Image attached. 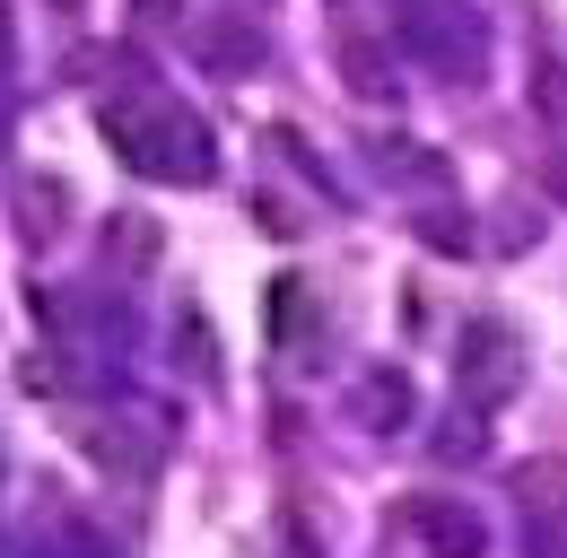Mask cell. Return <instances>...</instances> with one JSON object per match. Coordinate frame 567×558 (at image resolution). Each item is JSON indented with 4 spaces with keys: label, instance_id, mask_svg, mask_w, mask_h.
<instances>
[{
    "label": "cell",
    "instance_id": "6da1fadb",
    "mask_svg": "<svg viewBox=\"0 0 567 558\" xmlns=\"http://www.w3.org/2000/svg\"><path fill=\"white\" fill-rule=\"evenodd\" d=\"M420 524H427V533H436V541H445L454 558H472V550H481V524H454L445 506H420Z\"/></svg>",
    "mask_w": 567,
    "mask_h": 558
}]
</instances>
